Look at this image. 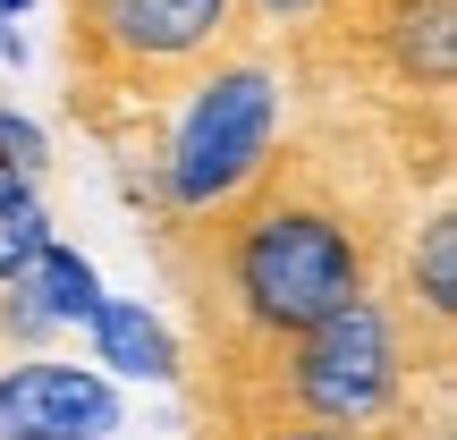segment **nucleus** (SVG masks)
<instances>
[{"label":"nucleus","mask_w":457,"mask_h":440,"mask_svg":"<svg viewBox=\"0 0 457 440\" xmlns=\"http://www.w3.org/2000/svg\"><path fill=\"white\" fill-rule=\"evenodd\" d=\"M415 220V170L356 102L305 94V128H279L262 170L195 220H153V262L187 313L179 356H237L296 339L322 313L381 288Z\"/></svg>","instance_id":"nucleus-1"},{"label":"nucleus","mask_w":457,"mask_h":440,"mask_svg":"<svg viewBox=\"0 0 457 440\" xmlns=\"http://www.w3.org/2000/svg\"><path fill=\"white\" fill-rule=\"evenodd\" d=\"M179 381H187V424H228V432L390 424L415 398H441L415 381L381 288L322 313L296 339H262V347H237V356H179Z\"/></svg>","instance_id":"nucleus-2"},{"label":"nucleus","mask_w":457,"mask_h":440,"mask_svg":"<svg viewBox=\"0 0 457 440\" xmlns=\"http://www.w3.org/2000/svg\"><path fill=\"white\" fill-rule=\"evenodd\" d=\"M245 43H262L245 0H68V111L136 153L170 102Z\"/></svg>","instance_id":"nucleus-3"},{"label":"nucleus","mask_w":457,"mask_h":440,"mask_svg":"<svg viewBox=\"0 0 457 440\" xmlns=\"http://www.w3.org/2000/svg\"><path fill=\"white\" fill-rule=\"evenodd\" d=\"M279 128H288V77H279L271 43H245L220 68H204L153 128L162 136L153 145V220H195L228 203L279 145Z\"/></svg>","instance_id":"nucleus-4"},{"label":"nucleus","mask_w":457,"mask_h":440,"mask_svg":"<svg viewBox=\"0 0 457 440\" xmlns=\"http://www.w3.org/2000/svg\"><path fill=\"white\" fill-rule=\"evenodd\" d=\"M119 432V390L94 364L26 356L0 373V440H102Z\"/></svg>","instance_id":"nucleus-5"},{"label":"nucleus","mask_w":457,"mask_h":440,"mask_svg":"<svg viewBox=\"0 0 457 440\" xmlns=\"http://www.w3.org/2000/svg\"><path fill=\"white\" fill-rule=\"evenodd\" d=\"M85 330H94V364L136 373V381H179V330H170L153 305H136V296H102V305L85 313Z\"/></svg>","instance_id":"nucleus-6"},{"label":"nucleus","mask_w":457,"mask_h":440,"mask_svg":"<svg viewBox=\"0 0 457 440\" xmlns=\"http://www.w3.org/2000/svg\"><path fill=\"white\" fill-rule=\"evenodd\" d=\"M432 415H449V390L441 398H415L398 407L390 424H271V432H228V424H195V440H424Z\"/></svg>","instance_id":"nucleus-7"},{"label":"nucleus","mask_w":457,"mask_h":440,"mask_svg":"<svg viewBox=\"0 0 457 440\" xmlns=\"http://www.w3.org/2000/svg\"><path fill=\"white\" fill-rule=\"evenodd\" d=\"M0 162H9V170H34V178H43V170H51V136L34 128V119L0 111Z\"/></svg>","instance_id":"nucleus-8"},{"label":"nucleus","mask_w":457,"mask_h":440,"mask_svg":"<svg viewBox=\"0 0 457 440\" xmlns=\"http://www.w3.org/2000/svg\"><path fill=\"white\" fill-rule=\"evenodd\" d=\"M313 9H322V0H245V17H254V34H262V43H296Z\"/></svg>","instance_id":"nucleus-9"},{"label":"nucleus","mask_w":457,"mask_h":440,"mask_svg":"<svg viewBox=\"0 0 457 440\" xmlns=\"http://www.w3.org/2000/svg\"><path fill=\"white\" fill-rule=\"evenodd\" d=\"M34 187H43L34 170H9V162H0V228H9L17 212H34Z\"/></svg>","instance_id":"nucleus-10"},{"label":"nucleus","mask_w":457,"mask_h":440,"mask_svg":"<svg viewBox=\"0 0 457 440\" xmlns=\"http://www.w3.org/2000/svg\"><path fill=\"white\" fill-rule=\"evenodd\" d=\"M0 17H26V0H0Z\"/></svg>","instance_id":"nucleus-11"}]
</instances>
